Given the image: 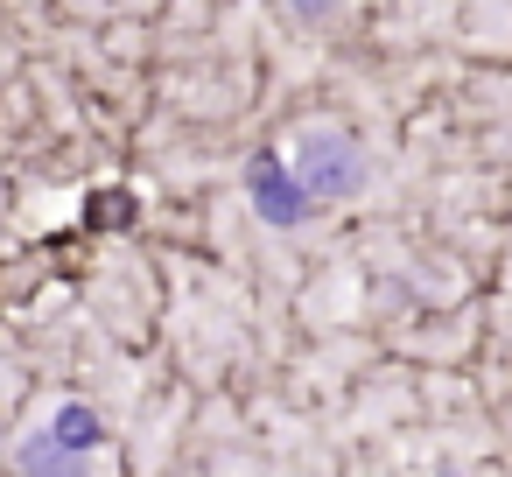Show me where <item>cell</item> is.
Segmentation results:
<instances>
[{"instance_id":"cell-4","label":"cell","mask_w":512,"mask_h":477,"mask_svg":"<svg viewBox=\"0 0 512 477\" xmlns=\"http://www.w3.org/2000/svg\"><path fill=\"white\" fill-rule=\"evenodd\" d=\"M50 435H57L64 449H78V456H85V449H99V442H106V421H99V407L64 400V407L50 414Z\"/></svg>"},{"instance_id":"cell-2","label":"cell","mask_w":512,"mask_h":477,"mask_svg":"<svg viewBox=\"0 0 512 477\" xmlns=\"http://www.w3.org/2000/svg\"><path fill=\"white\" fill-rule=\"evenodd\" d=\"M246 204L260 211V225H274V232H295V225H309L323 204L302 190V176L281 162V148H260L253 162H246Z\"/></svg>"},{"instance_id":"cell-3","label":"cell","mask_w":512,"mask_h":477,"mask_svg":"<svg viewBox=\"0 0 512 477\" xmlns=\"http://www.w3.org/2000/svg\"><path fill=\"white\" fill-rule=\"evenodd\" d=\"M15 470H22V477H92V470H85V456H78V449H64L50 428H36V435H22V442H15Z\"/></svg>"},{"instance_id":"cell-1","label":"cell","mask_w":512,"mask_h":477,"mask_svg":"<svg viewBox=\"0 0 512 477\" xmlns=\"http://www.w3.org/2000/svg\"><path fill=\"white\" fill-rule=\"evenodd\" d=\"M281 162L302 176V190L316 204H344L365 190V155H358V134L337 127V120H309L281 141Z\"/></svg>"}]
</instances>
